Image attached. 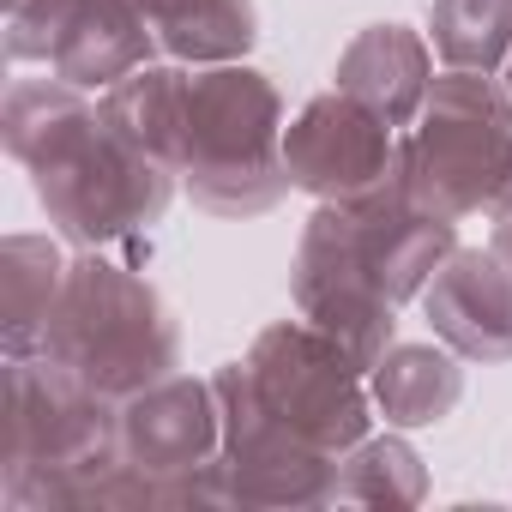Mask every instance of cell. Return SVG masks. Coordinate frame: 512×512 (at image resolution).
<instances>
[{
    "label": "cell",
    "instance_id": "cell-9",
    "mask_svg": "<svg viewBox=\"0 0 512 512\" xmlns=\"http://www.w3.org/2000/svg\"><path fill=\"white\" fill-rule=\"evenodd\" d=\"M217 452H223V398L211 374L175 368L121 404V458L181 482L193 506H229Z\"/></svg>",
    "mask_w": 512,
    "mask_h": 512
},
{
    "label": "cell",
    "instance_id": "cell-16",
    "mask_svg": "<svg viewBox=\"0 0 512 512\" xmlns=\"http://www.w3.org/2000/svg\"><path fill=\"white\" fill-rule=\"evenodd\" d=\"M67 253L55 235H7L0 247V338L7 356H37L67 290Z\"/></svg>",
    "mask_w": 512,
    "mask_h": 512
},
{
    "label": "cell",
    "instance_id": "cell-2",
    "mask_svg": "<svg viewBox=\"0 0 512 512\" xmlns=\"http://www.w3.org/2000/svg\"><path fill=\"white\" fill-rule=\"evenodd\" d=\"M284 91L266 67H193L181 103V187L211 217H266L296 187L284 169Z\"/></svg>",
    "mask_w": 512,
    "mask_h": 512
},
{
    "label": "cell",
    "instance_id": "cell-19",
    "mask_svg": "<svg viewBox=\"0 0 512 512\" xmlns=\"http://www.w3.org/2000/svg\"><path fill=\"white\" fill-rule=\"evenodd\" d=\"M422 500H428V464L404 440V428L368 434V440H356L338 458L332 506H386V512H404V506H422Z\"/></svg>",
    "mask_w": 512,
    "mask_h": 512
},
{
    "label": "cell",
    "instance_id": "cell-3",
    "mask_svg": "<svg viewBox=\"0 0 512 512\" xmlns=\"http://www.w3.org/2000/svg\"><path fill=\"white\" fill-rule=\"evenodd\" d=\"M43 350L103 398L127 404L133 392L181 368V326L157 296V284H145L133 266L109 260L97 247H79Z\"/></svg>",
    "mask_w": 512,
    "mask_h": 512
},
{
    "label": "cell",
    "instance_id": "cell-10",
    "mask_svg": "<svg viewBox=\"0 0 512 512\" xmlns=\"http://www.w3.org/2000/svg\"><path fill=\"white\" fill-rule=\"evenodd\" d=\"M404 157V133L386 127L368 103L344 97L338 85L314 103H302V115L284 127V169L296 181V193L350 205L362 193H374Z\"/></svg>",
    "mask_w": 512,
    "mask_h": 512
},
{
    "label": "cell",
    "instance_id": "cell-20",
    "mask_svg": "<svg viewBox=\"0 0 512 512\" xmlns=\"http://www.w3.org/2000/svg\"><path fill=\"white\" fill-rule=\"evenodd\" d=\"M163 61L175 67H229L247 61L260 43V7L253 0H187L169 19H157Z\"/></svg>",
    "mask_w": 512,
    "mask_h": 512
},
{
    "label": "cell",
    "instance_id": "cell-22",
    "mask_svg": "<svg viewBox=\"0 0 512 512\" xmlns=\"http://www.w3.org/2000/svg\"><path fill=\"white\" fill-rule=\"evenodd\" d=\"M73 0H7V61H49Z\"/></svg>",
    "mask_w": 512,
    "mask_h": 512
},
{
    "label": "cell",
    "instance_id": "cell-4",
    "mask_svg": "<svg viewBox=\"0 0 512 512\" xmlns=\"http://www.w3.org/2000/svg\"><path fill=\"white\" fill-rule=\"evenodd\" d=\"M512 175V97L488 73L440 67L422 115L404 127V187L416 205L464 223Z\"/></svg>",
    "mask_w": 512,
    "mask_h": 512
},
{
    "label": "cell",
    "instance_id": "cell-5",
    "mask_svg": "<svg viewBox=\"0 0 512 512\" xmlns=\"http://www.w3.org/2000/svg\"><path fill=\"white\" fill-rule=\"evenodd\" d=\"M37 187V205L49 211L55 235L73 247H109L121 235H139L151 223H163L181 175L133 145H121L103 115L85 121L55 157H43L37 169H25Z\"/></svg>",
    "mask_w": 512,
    "mask_h": 512
},
{
    "label": "cell",
    "instance_id": "cell-15",
    "mask_svg": "<svg viewBox=\"0 0 512 512\" xmlns=\"http://www.w3.org/2000/svg\"><path fill=\"white\" fill-rule=\"evenodd\" d=\"M368 392H374V410L386 428H434L458 410L464 398V356L446 350L440 338L434 344H392L374 374H368Z\"/></svg>",
    "mask_w": 512,
    "mask_h": 512
},
{
    "label": "cell",
    "instance_id": "cell-11",
    "mask_svg": "<svg viewBox=\"0 0 512 512\" xmlns=\"http://www.w3.org/2000/svg\"><path fill=\"white\" fill-rule=\"evenodd\" d=\"M344 211H350V223H356L362 260H368V272L380 278V290H386L398 308H404V302H422L428 278L452 260V247H458V223L410 199V187H404V157H398V169H392L374 193L350 199Z\"/></svg>",
    "mask_w": 512,
    "mask_h": 512
},
{
    "label": "cell",
    "instance_id": "cell-25",
    "mask_svg": "<svg viewBox=\"0 0 512 512\" xmlns=\"http://www.w3.org/2000/svg\"><path fill=\"white\" fill-rule=\"evenodd\" d=\"M488 217H494V223H506V217H512V175H506V187L494 193V205H488Z\"/></svg>",
    "mask_w": 512,
    "mask_h": 512
},
{
    "label": "cell",
    "instance_id": "cell-24",
    "mask_svg": "<svg viewBox=\"0 0 512 512\" xmlns=\"http://www.w3.org/2000/svg\"><path fill=\"white\" fill-rule=\"evenodd\" d=\"M494 253H500V260H506V272H512V217L506 223H494V241H488Z\"/></svg>",
    "mask_w": 512,
    "mask_h": 512
},
{
    "label": "cell",
    "instance_id": "cell-18",
    "mask_svg": "<svg viewBox=\"0 0 512 512\" xmlns=\"http://www.w3.org/2000/svg\"><path fill=\"white\" fill-rule=\"evenodd\" d=\"M85 121H97L91 91L67 85V79H19L7 91V109H0V139H7V157L19 169H37L43 157H55Z\"/></svg>",
    "mask_w": 512,
    "mask_h": 512
},
{
    "label": "cell",
    "instance_id": "cell-23",
    "mask_svg": "<svg viewBox=\"0 0 512 512\" xmlns=\"http://www.w3.org/2000/svg\"><path fill=\"white\" fill-rule=\"evenodd\" d=\"M127 7H139V13H145V19L157 25V19H169L175 7H187V0H127Z\"/></svg>",
    "mask_w": 512,
    "mask_h": 512
},
{
    "label": "cell",
    "instance_id": "cell-7",
    "mask_svg": "<svg viewBox=\"0 0 512 512\" xmlns=\"http://www.w3.org/2000/svg\"><path fill=\"white\" fill-rule=\"evenodd\" d=\"M290 296L308 326H320L362 374L398 344V302L380 290V278L362 260V241L344 205L320 199V211L302 223L296 266H290Z\"/></svg>",
    "mask_w": 512,
    "mask_h": 512
},
{
    "label": "cell",
    "instance_id": "cell-6",
    "mask_svg": "<svg viewBox=\"0 0 512 512\" xmlns=\"http://www.w3.org/2000/svg\"><path fill=\"white\" fill-rule=\"evenodd\" d=\"M241 362H247V380H253V392H260V404L290 434H302L320 452H338L344 458L380 422L374 392H368V374L320 326H308L302 314L266 326L260 338L247 344Z\"/></svg>",
    "mask_w": 512,
    "mask_h": 512
},
{
    "label": "cell",
    "instance_id": "cell-17",
    "mask_svg": "<svg viewBox=\"0 0 512 512\" xmlns=\"http://www.w3.org/2000/svg\"><path fill=\"white\" fill-rule=\"evenodd\" d=\"M181 103H187V67L151 61L133 79L109 85L97 97V115H103V127L121 145H133V151H145V157H157V163L175 169L181 163Z\"/></svg>",
    "mask_w": 512,
    "mask_h": 512
},
{
    "label": "cell",
    "instance_id": "cell-12",
    "mask_svg": "<svg viewBox=\"0 0 512 512\" xmlns=\"http://www.w3.org/2000/svg\"><path fill=\"white\" fill-rule=\"evenodd\" d=\"M422 314L464 362H512V272L494 247H452L422 290Z\"/></svg>",
    "mask_w": 512,
    "mask_h": 512
},
{
    "label": "cell",
    "instance_id": "cell-13",
    "mask_svg": "<svg viewBox=\"0 0 512 512\" xmlns=\"http://www.w3.org/2000/svg\"><path fill=\"white\" fill-rule=\"evenodd\" d=\"M157 55H163L157 25L139 7H127V0H73V13L61 25V43L49 55V73L91 91V97H103L109 85L151 67Z\"/></svg>",
    "mask_w": 512,
    "mask_h": 512
},
{
    "label": "cell",
    "instance_id": "cell-14",
    "mask_svg": "<svg viewBox=\"0 0 512 512\" xmlns=\"http://www.w3.org/2000/svg\"><path fill=\"white\" fill-rule=\"evenodd\" d=\"M332 85L356 103H368L386 127H410L434 85V43L410 25H368L332 67Z\"/></svg>",
    "mask_w": 512,
    "mask_h": 512
},
{
    "label": "cell",
    "instance_id": "cell-1",
    "mask_svg": "<svg viewBox=\"0 0 512 512\" xmlns=\"http://www.w3.org/2000/svg\"><path fill=\"white\" fill-rule=\"evenodd\" d=\"M121 458V404L49 350L7 356V452L0 500L13 512H79L85 488Z\"/></svg>",
    "mask_w": 512,
    "mask_h": 512
},
{
    "label": "cell",
    "instance_id": "cell-8",
    "mask_svg": "<svg viewBox=\"0 0 512 512\" xmlns=\"http://www.w3.org/2000/svg\"><path fill=\"white\" fill-rule=\"evenodd\" d=\"M217 398H223V452H217V476H223V500L229 506H332L338 488V452L308 446L302 434H290L247 380V362H223L217 374Z\"/></svg>",
    "mask_w": 512,
    "mask_h": 512
},
{
    "label": "cell",
    "instance_id": "cell-21",
    "mask_svg": "<svg viewBox=\"0 0 512 512\" xmlns=\"http://www.w3.org/2000/svg\"><path fill=\"white\" fill-rule=\"evenodd\" d=\"M428 43L440 67L500 79L512 61V0H434Z\"/></svg>",
    "mask_w": 512,
    "mask_h": 512
},
{
    "label": "cell",
    "instance_id": "cell-26",
    "mask_svg": "<svg viewBox=\"0 0 512 512\" xmlns=\"http://www.w3.org/2000/svg\"><path fill=\"white\" fill-rule=\"evenodd\" d=\"M500 85H506V97H512V61H506V73H500Z\"/></svg>",
    "mask_w": 512,
    "mask_h": 512
}]
</instances>
